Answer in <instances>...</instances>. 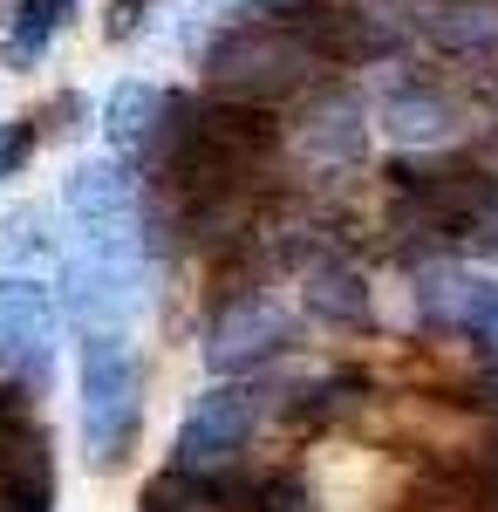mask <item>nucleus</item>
I'll return each instance as SVG.
<instances>
[{
	"label": "nucleus",
	"mask_w": 498,
	"mask_h": 512,
	"mask_svg": "<svg viewBox=\"0 0 498 512\" xmlns=\"http://www.w3.org/2000/svg\"><path fill=\"white\" fill-rule=\"evenodd\" d=\"M485 396H498V369H492V376H485Z\"/></svg>",
	"instance_id": "obj_22"
},
{
	"label": "nucleus",
	"mask_w": 498,
	"mask_h": 512,
	"mask_svg": "<svg viewBox=\"0 0 498 512\" xmlns=\"http://www.w3.org/2000/svg\"><path fill=\"white\" fill-rule=\"evenodd\" d=\"M69 21H76V0H14V21H7V41H0V62H7V69H35Z\"/></svg>",
	"instance_id": "obj_12"
},
{
	"label": "nucleus",
	"mask_w": 498,
	"mask_h": 512,
	"mask_svg": "<svg viewBox=\"0 0 498 512\" xmlns=\"http://www.w3.org/2000/svg\"><path fill=\"white\" fill-rule=\"evenodd\" d=\"M239 7H253V0H239ZM267 7H273V0H267Z\"/></svg>",
	"instance_id": "obj_23"
},
{
	"label": "nucleus",
	"mask_w": 498,
	"mask_h": 512,
	"mask_svg": "<svg viewBox=\"0 0 498 512\" xmlns=\"http://www.w3.org/2000/svg\"><path fill=\"white\" fill-rule=\"evenodd\" d=\"M205 69H212V89H219V96H246V103H273V110H280L287 96H301L307 82H314L321 62L267 14V21L226 28V35L212 41Z\"/></svg>",
	"instance_id": "obj_3"
},
{
	"label": "nucleus",
	"mask_w": 498,
	"mask_h": 512,
	"mask_svg": "<svg viewBox=\"0 0 498 512\" xmlns=\"http://www.w3.org/2000/svg\"><path fill=\"white\" fill-rule=\"evenodd\" d=\"M471 499H478V512H498V472L471 478Z\"/></svg>",
	"instance_id": "obj_20"
},
{
	"label": "nucleus",
	"mask_w": 498,
	"mask_h": 512,
	"mask_svg": "<svg viewBox=\"0 0 498 512\" xmlns=\"http://www.w3.org/2000/svg\"><path fill=\"white\" fill-rule=\"evenodd\" d=\"M478 342H485V349H492V355H498V321H492V328H485V335H478Z\"/></svg>",
	"instance_id": "obj_21"
},
{
	"label": "nucleus",
	"mask_w": 498,
	"mask_h": 512,
	"mask_svg": "<svg viewBox=\"0 0 498 512\" xmlns=\"http://www.w3.org/2000/svg\"><path fill=\"white\" fill-rule=\"evenodd\" d=\"M62 205L76 219L82 246H144V212H137V158H82L62 185Z\"/></svg>",
	"instance_id": "obj_4"
},
{
	"label": "nucleus",
	"mask_w": 498,
	"mask_h": 512,
	"mask_svg": "<svg viewBox=\"0 0 498 512\" xmlns=\"http://www.w3.org/2000/svg\"><path fill=\"white\" fill-rule=\"evenodd\" d=\"M62 287H69V315L96 335V328H123L130 308H137V287H144V260L137 246H82L62 267Z\"/></svg>",
	"instance_id": "obj_7"
},
{
	"label": "nucleus",
	"mask_w": 498,
	"mask_h": 512,
	"mask_svg": "<svg viewBox=\"0 0 498 512\" xmlns=\"http://www.w3.org/2000/svg\"><path fill=\"white\" fill-rule=\"evenodd\" d=\"M137 417H144V376L137 355L116 328H96L82 342V451L96 472H116L137 444Z\"/></svg>",
	"instance_id": "obj_2"
},
{
	"label": "nucleus",
	"mask_w": 498,
	"mask_h": 512,
	"mask_svg": "<svg viewBox=\"0 0 498 512\" xmlns=\"http://www.w3.org/2000/svg\"><path fill=\"white\" fill-rule=\"evenodd\" d=\"M157 117H164V96H157L151 82H116L110 96H103V144L123 151V158H137L157 137Z\"/></svg>",
	"instance_id": "obj_13"
},
{
	"label": "nucleus",
	"mask_w": 498,
	"mask_h": 512,
	"mask_svg": "<svg viewBox=\"0 0 498 512\" xmlns=\"http://www.w3.org/2000/svg\"><path fill=\"white\" fill-rule=\"evenodd\" d=\"M396 212L423 239H478L498 253V171L471 158H430V164H389Z\"/></svg>",
	"instance_id": "obj_1"
},
{
	"label": "nucleus",
	"mask_w": 498,
	"mask_h": 512,
	"mask_svg": "<svg viewBox=\"0 0 498 512\" xmlns=\"http://www.w3.org/2000/svg\"><path fill=\"white\" fill-rule=\"evenodd\" d=\"M423 321L430 328H458V335H485L498 321V280L492 274H464V267H437L417 287Z\"/></svg>",
	"instance_id": "obj_11"
},
{
	"label": "nucleus",
	"mask_w": 498,
	"mask_h": 512,
	"mask_svg": "<svg viewBox=\"0 0 498 512\" xmlns=\"http://www.w3.org/2000/svg\"><path fill=\"white\" fill-rule=\"evenodd\" d=\"M260 410H267V390H253V383H212L185 410V424H178L171 472H226V465H239Z\"/></svg>",
	"instance_id": "obj_5"
},
{
	"label": "nucleus",
	"mask_w": 498,
	"mask_h": 512,
	"mask_svg": "<svg viewBox=\"0 0 498 512\" xmlns=\"http://www.w3.org/2000/svg\"><path fill=\"white\" fill-rule=\"evenodd\" d=\"M192 130L219 151V158L246 164V171H260V164L280 151V117H273V103H246V96H192Z\"/></svg>",
	"instance_id": "obj_9"
},
{
	"label": "nucleus",
	"mask_w": 498,
	"mask_h": 512,
	"mask_svg": "<svg viewBox=\"0 0 498 512\" xmlns=\"http://www.w3.org/2000/svg\"><path fill=\"white\" fill-rule=\"evenodd\" d=\"M355 390H362V376H328V383H314V390H301V410L307 424H335L342 417V403H355Z\"/></svg>",
	"instance_id": "obj_17"
},
{
	"label": "nucleus",
	"mask_w": 498,
	"mask_h": 512,
	"mask_svg": "<svg viewBox=\"0 0 498 512\" xmlns=\"http://www.w3.org/2000/svg\"><path fill=\"white\" fill-rule=\"evenodd\" d=\"M55 335H62L55 287L35 274H0V349L21 362H41V355H55Z\"/></svg>",
	"instance_id": "obj_10"
},
{
	"label": "nucleus",
	"mask_w": 498,
	"mask_h": 512,
	"mask_svg": "<svg viewBox=\"0 0 498 512\" xmlns=\"http://www.w3.org/2000/svg\"><path fill=\"white\" fill-rule=\"evenodd\" d=\"M157 0H110V21H103V35L110 41H130L137 28H144V14H151Z\"/></svg>",
	"instance_id": "obj_19"
},
{
	"label": "nucleus",
	"mask_w": 498,
	"mask_h": 512,
	"mask_svg": "<svg viewBox=\"0 0 498 512\" xmlns=\"http://www.w3.org/2000/svg\"><path fill=\"white\" fill-rule=\"evenodd\" d=\"M267 14L301 41L321 69H355V62H376V55H383L376 14H362V7H348V0H273Z\"/></svg>",
	"instance_id": "obj_8"
},
{
	"label": "nucleus",
	"mask_w": 498,
	"mask_h": 512,
	"mask_svg": "<svg viewBox=\"0 0 498 512\" xmlns=\"http://www.w3.org/2000/svg\"><path fill=\"white\" fill-rule=\"evenodd\" d=\"M383 130L396 144H444L458 130V110L430 89H396V96H383Z\"/></svg>",
	"instance_id": "obj_14"
},
{
	"label": "nucleus",
	"mask_w": 498,
	"mask_h": 512,
	"mask_svg": "<svg viewBox=\"0 0 498 512\" xmlns=\"http://www.w3.org/2000/svg\"><path fill=\"white\" fill-rule=\"evenodd\" d=\"M287 335H294V321L267 287H239L219 301V315L205 328V362H212V376H246L287 349Z\"/></svg>",
	"instance_id": "obj_6"
},
{
	"label": "nucleus",
	"mask_w": 498,
	"mask_h": 512,
	"mask_svg": "<svg viewBox=\"0 0 498 512\" xmlns=\"http://www.w3.org/2000/svg\"><path fill=\"white\" fill-rule=\"evenodd\" d=\"M430 41L451 55H498V0H444L430 14Z\"/></svg>",
	"instance_id": "obj_15"
},
{
	"label": "nucleus",
	"mask_w": 498,
	"mask_h": 512,
	"mask_svg": "<svg viewBox=\"0 0 498 512\" xmlns=\"http://www.w3.org/2000/svg\"><path fill=\"white\" fill-rule=\"evenodd\" d=\"M307 301L328 321H369V287H362V274H355L348 260H321V267L307 274Z\"/></svg>",
	"instance_id": "obj_16"
},
{
	"label": "nucleus",
	"mask_w": 498,
	"mask_h": 512,
	"mask_svg": "<svg viewBox=\"0 0 498 512\" xmlns=\"http://www.w3.org/2000/svg\"><path fill=\"white\" fill-rule=\"evenodd\" d=\"M28 158H35V117L0 123V185H7V178H14Z\"/></svg>",
	"instance_id": "obj_18"
}]
</instances>
